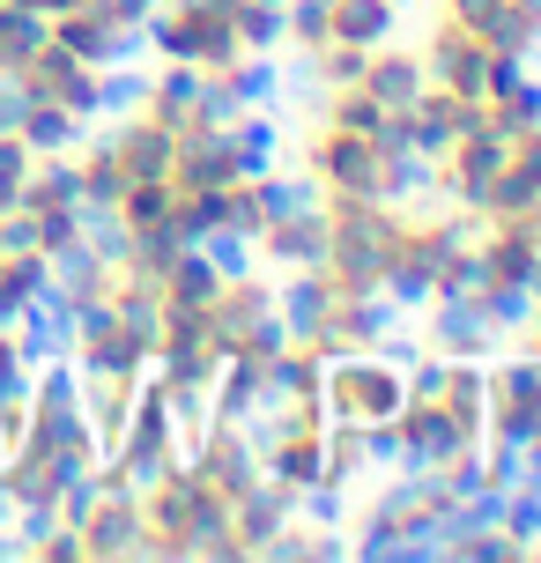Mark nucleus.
Returning <instances> with one entry per match:
<instances>
[{
  "label": "nucleus",
  "instance_id": "f257e3e1",
  "mask_svg": "<svg viewBox=\"0 0 541 563\" xmlns=\"http://www.w3.org/2000/svg\"><path fill=\"white\" fill-rule=\"evenodd\" d=\"M319 400H327L334 422H386V416H400V400H408V371L378 364L371 349H349V356L327 364Z\"/></svg>",
  "mask_w": 541,
  "mask_h": 563
},
{
  "label": "nucleus",
  "instance_id": "f03ea898",
  "mask_svg": "<svg viewBox=\"0 0 541 563\" xmlns=\"http://www.w3.org/2000/svg\"><path fill=\"white\" fill-rule=\"evenodd\" d=\"M8 89H15L23 104H30V97H45V104H67V112L82 119V126L104 112L97 67H82V59L67 53V45H53V30H45V45H30V53L8 67Z\"/></svg>",
  "mask_w": 541,
  "mask_h": 563
},
{
  "label": "nucleus",
  "instance_id": "7ed1b4c3",
  "mask_svg": "<svg viewBox=\"0 0 541 563\" xmlns=\"http://www.w3.org/2000/svg\"><path fill=\"white\" fill-rule=\"evenodd\" d=\"M75 534H82V563H126V556H148L142 489H97V505L75 519Z\"/></svg>",
  "mask_w": 541,
  "mask_h": 563
},
{
  "label": "nucleus",
  "instance_id": "20e7f679",
  "mask_svg": "<svg viewBox=\"0 0 541 563\" xmlns=\"http://www.w3.org/2000/svg\"><path fill=\"white\" fill-rule=\"evenodd\" d=\"M483 67H489V45L475 37L467 23H445L430 30V45H423V75L438 89H453V97H483Z\"/></svg>",
  "mask_w": 541,
  "mask_h": 563
},
{
  "label": "nucleus",
  "instance_id": "39448f33",
  "mask_svg": "<svg viewBox=\"0 0 541 563\" xmlns=\"http://www.w3.org/2000/svg\"><path fill=\"white\" fill-rule=\"evenodd\" d=\"M512 164V141L497 134V126H475V134L453 141V156H445V194H453V208H475L483 216V194L489 178Z\"/></svg>",
  "mask_w": 541,
  "mask_h": 563
},
{
  "label": "nucleus",
  "instance_id": "423d86ee",
  "mask_svg": "<svg viewBox=\"0 0 541 563\" xmlns=\"http://www.w3.org/2000/svg\"><path fill=\"white\" fill-rule=\"evenodd\" d=\"M305 170H312L327 194H371V200H378V148H371L364 134H342V126H327V134L312 141Z\"/></svg>",
  "mask_w": 541,
  "mask_h": 563
},
{
  "label": "nucleus",
  "instance_id": "0eeeda50",
  "mask_svg": "<svg viewBox=\"0 0 541 563\" xmlns=\"http://www.w3.org/2000/svg\"><path fill=\"white\" fill-rule=\"evenodd\" d=\"M289 519H297V489H289V482H275V475H260L245 497H230V534H238V549H245V556H260V549L283 534Z\"/></svg>",
  "mask_w": 541,
  "mask_h": 563
},
{
  "label": "nucleus",
  "instance_id": "6e6552de",
  "mask_svg": "<svg viewBox=\"0 0 541 563\" xmlns=\"http://www.w3.org/2000/svg\"><path fill=\"white\" fill-rule=\"evenodd\" d=\"M194 467H200V482H208V489L245 497V489L260 482V452H253V438H245L238 422H208V438L194 445Z\"/></svg>",
  "mask_w": 541,
  "mask_h": 563
},
{
  "label": "nucleus",
  "instance_id": "1a4fd4ad",
  "mask_svg": "<svg viewBox=\"0 0 541 563\" xmlns=\"http://www.w3.org/2000/svg\"><path fill=\"white\" fill-rule=\"evenodd\" d=\"M430 349H438V356H497V327H489L483 319V305H475V297H430Z\"/></svg>",
  "mask_w": 541,
  "mask_h": 563
},
{
  "label": "nucleus",
  "instance_id": "9d476101",
  "mask_svg": "<svg viewBox=\"0 0 541 563\" xmlns=\"http://www.w3.org/2000/svg\"><path fill=\"white\" fill-rule=\"evenodd\" d=\"M334 260V230H327V208L312 216H283V223L260 230V267H327Z\"/></svg>",
  "mask_w": 541,
  "mask_h": 563
},
{
  "label": "nucleus",
  "instance_id": "9b49d317",
  "mask_svg": "<svg viewBox=\"0 0 541 563\" xmlns=\"http://www.w3.org/2000/svg\"><path fill=\"white\" fill-rule=\"evenodd\" d=\"M334 305H342V282L327 275V267H289V282L275 289V311H283L289 341H312L334 319Z\"/></svg>",
  "mask_w": 541,
  "mask_h": 563
},
{
  "label": "nucleus",
  "instance_id": "f8f14e48",
  "mask_svg": "<svg viewBox=\"0 0 541 563\" xmlns=\"http://www.w3.org/2000/svg\"><path fill=\"white\" fill-rule=\"evenodd\" d=\"M112 156H119V170L126 178H172V156H178V134L164 126V119H148V112H126L112 126Z\"/></svg>",
  "mask_w": 541,
  "mask_h": 563
},
{
  "label": "nucleus",
  "instance_id": "ddd939ff",
  "mask_svg": "<svg viewBox=\"0 0 541 563\" xmlns=\"http://www.w3.org/2000/svg\"><path fill=\"white\" fill-rule=\"evenodd\" d=\"M67 364L82 371V378H142L148 364H156V349H148L134 327H104V334H82L75 349H67Z\"/></svg>",
  "mask_w": 541,
  "mask_h": 563
},
{
  "label": "nucleus",
  "instance_id": "4468645a",
  "mask_svg": "<svg viewBox=\"0 0 541 563\" xmlns=\"http://www.w3.org/2000/svg\"><path fill=\"white\" fill-rule=\"evenodd\" d=\"M445 416L460 422V438L467 445H483L489 438V356H453L445 364Z\"/></svg>",
  "mask_w": 541,
  "mask_h": 563
},
{
  "label": "nucleus",
  "instance_id": "2eb2a0df",
  "mask_svg": "<svg viewBox=\"0 0 541 563\" xmlns=\"http://www.w3.org/2000/svg\"><path fill=\"white\" fill-rule=\"evenodd\" d=\"M364 89L386 104V112H408L416 97L430 89V75H423V53H394V37L386 45H371V59H364Z\"/></svg>",
  "mask_w": 541,
  "mask_h": 563
},
{
  "label": "nucleus",
  "instance_id": "dca6fc26",
  "mask_svg": "<svg viewBox=\"0 0 541 563\" xmlns=\"http://www.w3.org/2000/svg\"><path fill=\"white\" fill-rule=\"evenodd\" d=\"M45 289H53V260L37 245H0V327H15Z\"/></svg>",
  "mask_w": 541,
  "mask_h": 563
},
{
  "label": "nucleus",
  "instance_id": "f3484780",
  "mask_svg": "<svg viewBox=\"0 0 541 563\" xmlns=\"http://www.w3.org/2000/svg\"><path fill=\"white\" fill-rule=\"evenodd\" d=\"M164 311H208L216 297H223V275H216V260L200 253V245H178V260L164 267Z\"/></svg>",
  "mask_w": 541,
  "mask_h": 563
},
{
  "label": "nucleus",
  "instance_id": "a211bd4d",
  "mask_svg": "<svg viewBox=\"0 0 541 563\" xmlns=\"http://www.w3.org/2000/svg\"><path fill=\"white\" fill-rule=\"evenodd\" d=\"M260 200V223H283V216H312V208H327V186H319L312 170H260V178H245Z\"/></svg>",
  "mask_w": 541,
  "mask_h": 563
},
{
  "label": "nucleus",
  "instance_id": "6ab92c4d",
  "mask_svg": "<svg viewBox=\"0 0 541 563\" xmlns=\"http://www.w3.org/2000/svg\"><path fill=\"white\" fill-rule=\"evenodd\" d=\"M82 200V178H75V148L67 156H37L15 194V216H45V208H75Z\"/></svg>",
  "mask_w": 541,
  "mask_h": 563
},
{
  "label": "nucleus",
  "instance_id": "aec40b11",
  "mask_svg": "<svg viewBox=\"0 0 541 563\" xmlns=\"http://www.w3.org/2000/svg\"><path fill=\"white\" fill-rule=\"evenodd\" d=\"M15 134L30 141V156H67V148H82V119L67 112V104L30 97L23 112H15Z\"/></svg>",
  "mask_w": 541,
  "mask_h": 563
},
{
  "label": "nucleus",
  "instance_id": "412c9836",
  "mask_svg": "<svg viewBox=\"0 0 541 563\" xmlns=\"http://www.w3.org/2000/svg\"><path fill=\"white\" fill-rule=\"evenodd\" d=\"M230 156H238V178H260V170L283 164V126L267 112H238L230 119Z\"/></svg>",
  "mask_w": 541,
  "mask_h": 563
},
{
  "label": "nucleus",
  "instance_id": "4be33fe9",
  "mask_svg": "<svg viewBox=\"0 0 541 563\" xmlns=\"http://www.w3.org/2000/svg\"><path fill=\"white\" fill-rule=\"evenodd\" d=\"M400 30V8L394 0H334V37H327V45H386V37H394Z\"/></svg>",
  "mask_w": 541,
  "mask_h": 563
},
{
  "label": "nucleus",
  "instance_id": "5701e85b",
  "mask_svg": "<svg viewBox=\"0 0 541 563\" xmlns=\"http://www.w3.org/2000/svg\"><path fill=\"white\" fill-rule=\"evenodd\" d=\"M75 378H82V371H75ZM134 386H142V378H82V408H89V430H97V445H104V452H112L119 430H126Z\"/></svg>",
  "mask_w": 541,
  "mask_h": 563
},
{
  "label": "nucleus",
  "instance_id": "b1692460",
  "mask_svg": "<svg viewBox=\"0 0 541 563\" xmlns=\"http://www.w3.org/2000/svg\"><path fill=\"white\" fill-rule=\"evenodd\" d=\"M75 178H82V208H119V194H126V170H119L104 134L75 148Z\"/></svg>",
  "mask_w": 541,
  "mask_h": 563
},
{
  "label": "nucleus",
  "instance_id": "393cba45",
  "mask_svg": "<svg viewBox=\"0 0 541 563\" xmlns=\"http://www.w3.org/2000/svg\"><path fill=\"white\" fill-rule=\"evenodd\" d=\"M223 75H230V89H238L245 112H275V104H283V59L275 53H245L238 67H223Z\"/></svg>",
  "mask_w": 541,
  "mask_h": 563
},
{
  "label": "nucleus",
  "instance_id": "a878e982",
  "mask_svg": "<svg viewBox=\"0 0 541 563\" xmlns=\"http://www.w3.org/2000/svg\"><path fill=\"white\" fill-rule=\"evenodd\" d=\"M172 200H178L172 178H126V194H119V223H126V230L172 223Z\"/></svg>",
  "mask_w": 541,
  "mask_h": 563
},
{
  "label": "nucleus",
  "instance_id": "bb28decb",
  "mask_svg": "<svg viewBox=\"0 0 541 563\" xmlns=\"http://www.w3.org/2000/svg\"><path fill=\"white\" fill-rule=\"evenodd\" d=\"M475 305H483V319L497 327V334H527L534 327V289H519V282H483L475 289Z\"/></svg>",
  "mask_w": 541,
  "mask_h": 563
},
{
  "label": "nucleus",
  "instance_id": "cd10ccee",
  "mask_svg": "<svg viewBox=\"0 0 541 563\" xmlns=\"http://www.w3.org/2000/svg\"><path fill=\"white\" fill-rule=\"evenodd\" d=\"M230 23H238V45H245V53H283L289 45V23H283L275 0H238Z\"/></svg>",
  "mask_w": 541,
  "mask_h": 563
},
{
  "label": "nucleus",
  "instance_id": "c85d7f7f",
  "mask_svg": "<svg viewBox=\"0 0 541 563\" xmlns=\"http://www.w3.org/2000/svg\"><path fill=\"white\" fill-rule=\"evenodd\" d=\"M223 194L230 186H208V194H178L172 200V238L178 245H200L208 230H223Z\"/></svg>",
  "mask_w": 541,
  "mask_h": 563
},
{
  "label": "nucleus",
  "instance_id": "c756f323",
  "mask_svg": "<svg viewBox=\"0 0 541 563\" xmlns=\"http://www.w3.org/2000/svg\"><path fill=\"white\" fill-rule=\"evenodd\" d=\"M489 126H497L505 141L534 134V126H541V82H534V75H527L519 89H505V97H489Z\"/></svg>",
  "mask_w": 541,
  "mask_h": 563
},
{
  "label": "nucleus",
  "instance_id": "7c9ffc66",
  "mask_svg": "<svg viewBox=\"0 0 541 563\" xmlns=\"http://www.w3.org/2000/svg\"><path fill=\"white\" fill-rule=\"evenodd\" d=\"M200 253L216 260V275H223V282L260 275V238H245V230H208V238H200Z\"/></svg>",
  "mask_w": 541,
  "mask_h": 563
},
{
  "label": "nucleus",
  "instance_id": "2f4dec72",
  "mask_svg": "<svg viewBox=\"0 0 541 563\" xmlns=\"http://www.w3.org/2000/svg\"><path fill=\"white\" fill-rule=\"evenodd\" d=\"M297 519L305 527H349V482H334V475L305 482L297 489Z\"/></svg>",
  "mask_w": 541,
  "mask_h": 563
},
{
  "label": "nucleus",
  "instance_id": "473e14b6",
  "mask_svg": "<svg viewBox=\"0 0 541 563\" xmlns=\"http://www.w3.org/2000/svg\"><path fill=\"white\" fill-rule=\"evenodd\" d=\"M283 23H289V45L297 53H319L334 37V0H283Z\"/></svg>",
  "mask_w": 541,
  "mask_h": 563
},
{
  "label": "nucleus",
  "instance_id": "72a5a7b5",
  "mask_svg": "<svg viewBox=\"0 0 541 563\" xmlns=\"http://www.w3.org/2000/svg\"><path fill=\"white\" fill-rule=\"evenodd\" d=\"M45 30H53L45 15H30V8H15V0H0V75H8L30 45H45Z\"/></svg>",
  "mask_w": 541,
  "mask_h": 563
},
{
  "label": "nucleus",
  "instance_id": "f704fd0d",
  "mask_svg": "<svg viewBox=\"0 0 541 563\" xmlns=\"http://www.w3.org/2000/svg\"><path fill=\"white\" fill-rule=\"evenodd\" d=\"M97 89H104V112H142V104H148V67H142V59L97 67Z\"/></svg>",
  "mask_w": 541,
  "mask_h": 563
},
{
  "label": "nucleus",
  "instance_id": "c9c22d12",
  "mask_svg": "<svg viewBox=\"0 0 541 563\" xmlns=\"http://www.w3.org/2000/svg\"><path fill=\"white\" fill-rule=\"evenodd\" d=\"M489 400H541V356H497L489 364Z\"/></svg>",
  "mask_w": 541,
  "mask_h": 563
},
{
  "label": "nucleus",
  "instance_id": "e433bc0d",
  "mask_svg": "<svg viewBox=\"0 0 541 563\" xmlns=\"http://www.w3.org/2000/svg\"><path fill=\"white\" fill-rule=\"evenodd\" d=\"M527 208H541V186L519 164H505L497 178H489V194H483V216H527Z\"/></svg>",
  "mask_w": 541,
  "mask_h": 563
},
{
  "label": "nucleus",
  "instance_id": "4c0bfd02",
  "mask_svg": "<svg viewBox=\"0 0 541 563\" xmlns=\"http://www.w3.org/2000/svg\"><path fill=\"white\" fill-rule=\"evenodd\" d=\"M327 475H334V482L371 475V467H364V422H327Z\"/></svg>",
  "mask_w": 541,
  "mask_h": 563
},
{
  "label": "nucleus",
  "instance_id": "58836bf2",
  "mask_svg": "<svg viewBox=\"0 0 541 563\" xmlns=\"http://www.w3.org/2000/svg\"><path fill=\"white\" fill-rule=\"evenodd\" d=\"M394 549H400V519H394V511H378V505H371L364 519H356V534H349V556L378 563V556H394Z\"/></svg>",
  "mask_w": 541,
  "mask_h": 563
},
{
  "label": "nucleus",
  "instance_id": "ea45409f",
  "mask_svg": "<svg viewBox=\"0 0 541 563\" xmlns=\"http://www.w3.org/2000/svg\"><path fill=\"white\" fill-rule=\"evenodd\" d=\"M505 534L519 541V556H534V541H541V489L534 482H519L512 497H505Z\"/></svg>",
  "mask_w": 541,
  "mask_h": 563
},
{
  "label": "nucleus",
  "instance_id": "a19ab883",
  "mask_svg": "<svg viewBox=\"0 0 541 563\" xmlns=\"http://www.w3.org/2000/svg\"><path fill=\"white\" fill-rule=\"evenodd\" d=\"M283 104H312L319 112V97H327V82H319V53H297V45H283Z\"/></svg>",
  "mask_w": 541,
  "mask_h": 563
},
{
  "label": "nucleus",
  "instance_id": "79ce46f5",
  "mask_svg": "<svg viewBox=\"0 0 541 563\" xmlns=\"http://www.w3.org/2000/svg\"><path fill=\"white\" fill-rule=\"evenodd\" d=\"M483 282H489V267H483L475 245H460L453 260H438V297H475Z\"/></svg>",
  "mask_w": 541,
  "mask_h": 563
},
{
  "label": "nucleus",
  "instance_id": "37998d69",
  "mask_svg": "<svg viewBox=\"0 0 541 563\" xmlns=\"http://www.w3.org/2000/svg\"><path fill=\"white\" fill-rule=\"evenodd\" d=\"M238 112H245V104H238V89H230V75H208V67H200V97H194V119H208V126H230Z\"/></svg>",
  "mask_w": 541,
  "mask_h": 563
},
{
  "label": "nucleus",
  "instance_id": "c03bdc74",
  "mask_svg": "<svg viewBox=\"0 0 541 563\" xmlns=\"http://www.w3.org/2000/svg\"><path fill=\"white\" fill-rule=\"evenodd\" d=\"M364 45H319V82L327 89H356L364 82Z\"/></svg>",
  "mask_w": 541,
  "mask_h": 563
},
{
  "label": "nucleus",
  "instance_id": "a18cd8bd",
  "mask_svg": "<svg viewBox=\"0 0 541 563\" xmlns=\"http://www.w3.org/2000/svg\"><path fill=\"white\" fill-rule=\"evenodd\" d=\"M364 467H378V475H394L400 467V422H364Z\"/></svg>",
  "mask_w": 541,
  "mask_h": 563
},
{
  "label": "nucleus",
  "instance_id": "49530a36",
  "mask_svg": "<svg viewBox=\"0 0 541 563\" xmlns=\"http://www.w3.org/2000/svg\"><path fill=\"white\" fill-rule=\"evenodd\" d=\"M423 349H430V341L400 334V327H394V334H378V341H371V356H378V364H394V371H408L416 356H423Z\"/></svg>",
  "mask_w": 541,
  "mask_h": 563
},
{
  "label": "nucleus",
  "instance_id": "de8ad7c7",
  "mask_svg": "<svg viewBox=\"0 0 541 563\" xmlns=\"http://www.w3.org/2000/svg\"><path fill=\"white\" fill-rule=\"evenodd\" d=\"M512 164H519V170H527V178L541 186V126H534V134H519V141H512Z\"/></svg>",
  "mask_w": 541,
  "mask_h": 563
},
{
  "label": "nucleus",
  "instance_id": "09e8293b",
  "mask_svg": "<svg viewBox=\"0 0 541 563\" xmlns=\"http://www.w3.org/2000/svg\"><path fill=\"white\" fill-rule=\"evenodd\" d=\"M15 8H30V15H45V23H53V15H67V8H82V0H15Z\"/></svg>",
  "mask_w": 541,
  "mask_h": 563
},
{
  "label": "nucleus",
  "instance_id": "8fccbe9b",
  "mask_svg": "<svg viewBox=\"0 0 541 563\" xmlns=\"http://www.w3.org/2000/svg\"><path fill=\"white\" fill-rule=\"evenodd\" d=\"M15 112H23V97L8 89V75H0V126H15Z\"/></svg>",
  "mask_w": 541,
  "mask_h": 563
},
{
  "label": "nucleus",
  "instance_id": "3c124183",
  "mask_svg": "<svg viewBox=\"0 0 541 563\" xmlns=\"http://www.w3.org/2000/svg\"><path fill=\"white\" fill-rule=\"evenodd\" d=\"M527 289H534V305H541V260H534V275H527Z\"/></svg>",
  "mask_w": 541,
  "mask_h": 563
},
{
  "label": "nucleus",
  "instance_id": "603ef678",
  "mask_svg": "<svg viewBox=\"0 0 541 563\" xmlns=\"http://www.w3.org/2000/svg\"><path fill=\"white\" fill-rule=\"evenodd\" d=\"M519 8H527V15H534V23H541V0H519Z\"/></svg>",
  "mask_w": 541,
  "mask_h": 563
},
{
  "label": "nucleus",
  "instance_id": "864d4df0",
  "mask_svg": "<svg viewBox=\"0 0 541 563\" xmlns=\"http://www.w3.org/2000/svg\"><path fill=\"white\" fill-rule=\"evenodd\" d=\"M394 8H416V0H394Z\"/></svg>",
  "mask_w": 541,
  "mask_h": 563
},
{
  "label": "nucleus",
  "instance_id": "5fc2aeb1",
  "mask_svg": "<svg viewBox=\"0 0 541 563\" xmlns=\"http://www.w3.org/2000/svg\"><path fill=\"white\" fill-rule=\"evenodd\" d=\"M534 556H541V541H534Z\"/></svg>",
  "mask_w": 541,
  "mask_h": 563
},
{
  "label": "nucleus",
  "instance_id": "6e6d98bb",
  "mask_svg": "<svg viewBox=\"0 0 541 563\" xmlns=\"http://www.w3.org/2000/svg\"><path fill=\"white\" fill-rule=\"evenodd\" d=\"M275 8H283V0H275Z\"/></svg>",
  "mask_w": 541,
  "mask_h": 563
}]
</instances>
